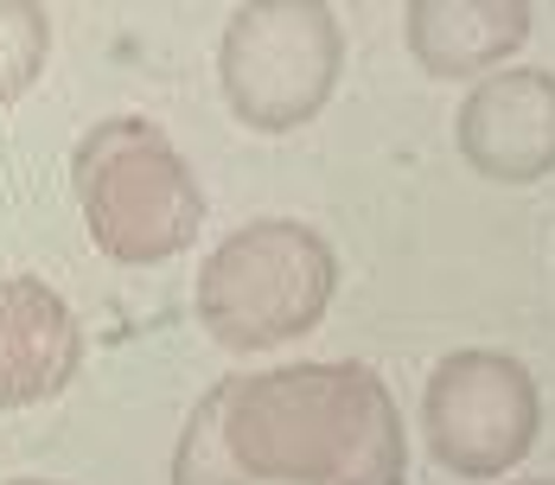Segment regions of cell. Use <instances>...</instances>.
Wrapping results in <instances>:
<instances>
[{
	"mask_svg": "<svg viewBox=\"0 0 555 485\" xmlns=\"http://www.w3.org/2000/svg\"><path fill=\"white\" fill-rule=\"evenodd\" d=\"M223 441L249 485H402L409 434L371 365H281L223 378Z\"/></svg>",
	"mask_w": 555,
	"mask_h": 485,
	"instance_id": "6da1fadb",
	"label": "cell"
},
{
	"mask_svg": "<svg viewBox=\"0 0 555 485\" xmlns=\"http://www.w3.org/2000/svg\"><path fill=\"white\" fill-rule=\"evenodd\" d=\"M70 186L90 243L128 269L167 263L205 230V186L167 141V128H154L147 115L96 122L70 154Z\"/></svg>",
	"mask_w": 555,
	"mask_h": 485,
	"instance_id": "7a4b0ae2",
	"label": "cell"
},
{
	"mask_svg": "<svg viewBox=\"0 0 555 485\" xmlns=\"http://www.w3.org/2000/svg\"><path fill=\"white\" fill-rule=\"evenodd\" d=\"M338 294L333 243L300 217L230 230L198 269V320L223 352H269L326 320Z\"/></svg>",
	"mask_w": 555,
	"mask_h": 485,
	"instance_id": "3957f363",
	"label": "cell"
},
{
	"mask_svg": "<svg viewBox=\"0 0 555 485\" xmlns=\"http://www.w3.org/2000/svg\"><path fill=\"white\" fill-rule=\"evenodd\" d=\"M345 33L326 0H243L218 39V90L256 135H287L333 103Z\"/></svg>",
	"mask_w": 555,
	"mask_h": 485,
	"instance_id": "277c9868",
	"label": "cell"
},
{
	"mask_svg": "<svg viewBox=\"0 0 555 485\" xmlns=\"http://www.w3.org/2000/svg\"><path fill=\"white\" fill-rule=\"evenodd\" d=\"M543 429V396L524 358L466 345L447 352L422 390V441L453 480H504Z\"/></svg>",
	"mask_w": 555,
	"mask_h": 485,
	"instance_id": "5b68a950",
	"label": "cell"
},
{
	"mask_svg": "<svg viewBox=\"0 0 555 485\" xmlns=\"http://www.w3.org/2000/svg\"><path fill=\"white\" fill-rule=\"evenodd\" d=\"M460 154L492 186H537L555 173V71L499 64L473 77L453 115Z\"/></svg>",
	"mask_w": 555,
	"mask_h": 485,
	"instance_id": "8992f818",
	"label": "cell"
},
{
	"mask_svg": "<svg viewBox=\"0 0 555 485\" xmlns=\"http://www.w3.org/2000/svg\"><path fill=\"white\" fill-rule=\"evenodd\" d=\"M83 365V326L39 275L0 281V409L52 403Z\"/></svg>",
	"mask_w": 555,
	"mask_h": 485,
	"instance_id": "52a82bcc",
	"label": "cell"
},
{
	"mask_svg": "<svg viewBox=\"0 0 555 485\" xmlns=\"http://www.w3.org/2000/svg\"><path fill=\"white\" fill-rule=\"evenodd\" d=\"M530 0H409V58L441 77L466 84L524 52Z\"/></svg>",
	"mask_w": 555,
	"mask_h": 485,
	"instance_id": "ba28073f",
	"label": "cell"
},
{
	"mask_svg": "<svg viewBox=\"0 0 555 485\" xmlns=\"http://www.w3.org/2000/svg\"><path fill=\"white\" fill-rule=\"evenodd\" d=\"M52 58V20L39 0H0V109L20 103Z\"/></svg>",
	"mask_w": 555,
	"mask_h": 485,
	"instance_id": "9c48e42d",
	"label": "cell"
},
{
	"mask_svg": "<svg viewBox=\"0 0 555 485\" xmlns=\"http://www.w3.org/2000/svg\"><path fill=\"white\" fill-rule=\"evenodd\" d=\"M172 485H249V473L236 467L230 441H223V396H198L192 422L179 434V454H172Z\"/></svg>",
	"mask_w": 555,
	"mask_h": 485,
	"instance_id": "30bf717a",
	"label": "cell"
},
{
	"mask_svg": "<svg viewBox=\"0 0 555 485\" xmlns=\"http://www.w3.org/2000/svg\"><path fill=\"white\" fill-rule=\"evenodd\" d=\"M13 485H57V480H13Z\"/></svg>",
	"mask_w": 555,
	"mask_h": 485,
	"instance_id": "8fae6325",
	"label": "cell"
},
{
	"mask_svg": "<svg viewBox=\"0 0 555 485\" xmlns=\"http://www.w3.org/2000/svg\"><path fill=\"white\" fill-rule=\"evenodd\" d=\"M517 485H555V480H517Z\"/></svg>",
	"mask_w": 555,
	"mask_h": 485,
	"instance_id": "7c38bea8",
	"label": "cell"
}]
</instances>
